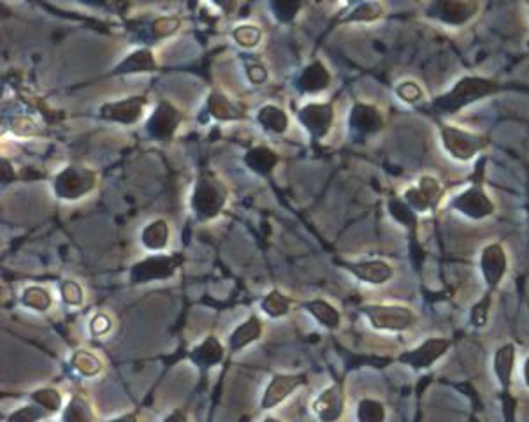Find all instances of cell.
<instances>
[{
	"label": "cell",
	"instance_id": "43",
	"mask_svg": "<svg viewBox=\"0 0 529 422\" xmlns=\"http://www.w3.org/2000/svg\"><path fill=\"white\" fill-rule=\"evenodd\" d=\"M178 27H180V20H176V18H158L154 23V32L157 37H166V35L175 34Z\"/></svg>",
	"mask_w": 529,
	"mask_h": 422
},
{
	"label": "cell",
	"instance_id": "42",
	"mask_svg": "<svg viewBox=\"0 0 529 422\" xmlns=\"http://www.w3.org/2000/svg\"><path fill=\"white\" fill-rule=\"evenodd\" d=\"M44 412L39 409V405L32 407H23V409H18L7 417V422H37L39 419H42Z\"/></svg>",
	"mask_w": 529,
	"mask_h": 422
},
{
	"label": "cell",
	"instance_id": "8",
	"mask_svg": "<svg viewBox=\"0 0 529 422\" xmlns=\"http://www.w3.org/2000/svg\"><path fill=\"white\" fill-rule=\"evenodd\" d=\"M178 259L175 255H151L144 261L137 262L130 269V282L134 285L154 282V280H166L176 273Z\"/></svg>",
	"mask_w": 529,
	"mask_h": 422
},
{
	"label": "cell",
	"instance_id": "19",
	"mask_svg": "<svg viewBox=\"0 0 529 422\" xmlns=\"http://www.w3.org/2000/svg\"><path fill=\"white\" fill-rule=\"evenodd\" d=\"M223 359V347L215 336H208L201 345L195 347L190 354L192 363L197 364L199 368L206 370V368H211L215 364H218Z\"/></svg>",
	"mask_w": 529,
	"mask_h": 422
},
{
	"label": "cell",
	"instance_id": "5",
	"mask_svg": "<svg viewBox=\"0 0 529 422\" xmlns=\"http://www.w3.org/2000/svg\"><path fill=\"white\" fill-rule=\"evenodd\" d=\"M480 4L478 0H429V18L449 27H463L477 16Z\"/></svg>",
	"mask_w": 529,
	"mask_h": 422
},
{
	"label": "cell",
	"instance_id": "26",
	"mask_svg": "<svg viewBox=\"0 0 529 422\" xmlns=\"http://www.w3.org/2000/svg\"><path fill=\"white\" fill-rule=\"evenodd\" d=\"M244 162L257 175H269L276 166V155L269 148L259 147L248 151L247 157H244Z\"/></svg>",
	"mask_w": 529,
	"mask_h": 422
},
{
	"label": "cell",
	"instance_id": "40",
	"mask_svg": "<svg viewBox=\"0 0 529 422\" xmlns=\"http://www.w3.org/2000/svg\"><path fill=\"white\" fill-rule=\"evenodd\" d=\"M60 292H62V299L66 301L70 306H80L83 303V289H81L80 283L73 282V280H67L60 285Z\"/></svg>",
	"mask_w": 529,
	"mask_h": 422
},
{
	"label": "cell",
	"instance_id": "15",
	"mask_svg": "<svg viewBox=\"0 0 529 422\" xmlns=\"http://www.w3.org/2000/svg\"><path fill=\"white\" fill-rule=\"evenodd\" d=\"M144 99L141 97H129L123 99V101L116 102H106L101 108V115L106 120H111V122H120L130 125V123H136L137 120L143 116L144 111Z\"/></svg>",
	"mask_w": 529,
	"mask_h": 422
},
{
	"label": "cell",
	"instance_id": "30",
	"mask_svg": "<svg viewBox=\"0 0 529 422\" xmlns=\"http://www.w3.org/2000/svg\"><path fill=\"white\" fill-rule=\"evenodd\" d=\"M21 303L35 311H46V310H49V306H51V296H49L48 290L42 289V287L32 285L23 290Z\"/></svg>",
	"mask_w": 529,
	"mask_h": 422
},
{
	"label": "cell",
	"instance_id": "22",
	"mask_svg": "<svg viewBox=\"0 0 529 422\" xmlns=\"http://www.w3.org/2000/svg\"><path fill=\"white\" fill-rule=\"evenodd\" d=\"M514 364H516V347H502L494 356V373L496 377H498L499 385H502L505 392H509L510 382H512Z\"/></svg>",
	"mask_w": 529,
	"mask_h": 422
},
{
	"label": "cell",
	"instance_id": "28",
	"mask_svg": "<svg viewBox=\"0 0 529 422\" xmlns=\"http://www.w3.org/2000/svg\"><path fill=\"white\" fill-rule=\"evenodd\" d=\"M259 122L273 132H285L289 127V116L283 109L276 108V106L268 104L259 111Z\"/></svg>",
	"mask_w": 529,
	"mask_h": 422
},
{
	"label": "cell",
	"instance_id": "1",
	"mask_svg": "<svg viewBox=\"0 0 529 422\" xmlns=\"http://www.w3.org/2000/svg\"><path fill=\"white\" fill-rule=\"evenodd\" d=\"M499 90V85L494 80L482 76H466L457 81L447 94L440 95L432 101V109L440 115H452L461 109L475 104L480 99L489 97Z\"/></svg>",
	"mask_w": 529,
	"mask_h": 422
},
{
	"label": "cell",
	"instance_id": "27",
	"mask_svg": "<svg viewBox=\"0 0 529 422\" xmlns=\"http://www.w3.org/2000/svg\"><path fill=\"white\" fill-rule=\"evenodd\" d=\"M62 422H94L90 403L83 396L74 395L63 410Z\"/></svg>",
	"mask_w": 529,
	"mask_h": 422
},
{
	"label": "cell",
	"instance_id": "16",
	"mask_svg": "<svg viewBox=\"0 0 529 422\" xmlns=\"http://www.w3.org/2000/svg\"><path fill=\"white\" fill-rule=\"evenodd\" d=\"M350 127L359 136L378 132L383 127V116L375 106L371 104H355L350 115Z\"/></svg>",
	"mask_w": 529,
	"mask_h": 422
},
{
	"label": "cell",
	"instance_id": "46",
	"mask_svg": "<svg viewBox=\"0 0 529 422\" xmlns=\"http://www.w3.org/2000/svg\"><path fill=\"white\" fill-rule=\"evenodd\" d=\"M248 77H250L251 83L261 85V83H264L266 77H268V70H266L262 66H251L250 69H248Z\"/></svg>",
	"mask_w": 529,
	"mask_h": 422
},
{
	"label": "cell",
	"instance_id": "4",
	"mask_svg": "<svg viewBox=\"0 0 529 422\" xmlns=\"http://www.w3.org/2000/svg\"><path fill=\"white\" fill-rule=\"evenodd\" d=\"M95 173L83 166H69L55 178V194L58 199L76 201L95 189Z\"/></svg>",
	"mask_w": 529,
	"mask_h": 422
},
{
	"label": "cell",
	"instance_id": "33",
	"mask_svg": "<svg viewBox=\"0 0 529 422\" xmlns=\"http://www.w3.org/2000/svg\"><path fill=\"white\" fill-rule=\"evenodd\" d=\"M357 419L359 422H383L385 421V409L376 399L364 398L357 407Z\"/></svg>",
	"mask_w": 529,
	"mask_h": 422
},
{
	"label": "cell",
	"instance_id": "31",
	"mask_svg": "<svg viewBox=\"0 0 529 422\" xmlns=\"http://www.w3.org/2000/svg\"><path fill=\"white\" fill-rule=\"evenodd\" d=\"M209 111H211L213 116H216L220 120H230L239 116V109L234 106V102L230 99H227L222 94H213L209 97Z\"/></svg>",
	"mask_w": 529,
	"mask_h": 422
},
{
	"label": "cell",
	"instance_id": "48",
	"mask_svg": "<svg viewBox=\"0 0 529 422\" xmlns=\"http://www.w3.org/2000/svg\"><path fill=\"white\" fill-rule=\"evenodd\" d=\"M164 422H188V421L183 410H175V412H171L168 417H166Z\"/></svg>",
	"mask_w": 529,
	"mask_h": 422
},
{
	"label": "cell",
	"instance_id": "36",
	"mask_svg": "<svg viewBox=\"0 0 529 422\" xmlns=\"http://www.w3.org/2000/svg\"><path fill=\"white\" fill-rule=\"evenodd\" d=\"M383 7L380 6L375 0H368V2L359 4L357 7L350 13V16H347V21H375L378 18H382Z\"/></svg>",
	"mask_w": 529,
	"mask_h": 422
},
{
	"label": "cell",
	"instance_id": "38",
	"mask_svg": "<svg viewBox=\"0 0 529 422\" xmlns=\"http://www.w3.org/2000/svg\"><path fill=\"white\" fill-rule=\"evenodd\" d=\"M303 6L304 0H273V9H275L276 18L282 21L294 20Z\"/></svg>",
	"mask_w": 529,
	"mask_h": 422
},
{
	"label": "cell",
	"instance_id": "44",
	"mask_svg": "<svg viewBox=\"0 0 529 422\" xmlns=\"http://www.w3.org/2000/svg\"><path fill=\"white\" fill-rule=\"evenodd\" d=\"M111 328H113L111 318H109L108 315H104V314H97L90 321V331L94 336L106 335V333L111 331Z\"/></svg>",
	"mask_w": 529,
	"mask_h": 422
},
{
	"label": "cell",
	"instance_id": "10",
	"mask_svg": "<svg viewBox=\"0 0 529 422\" xmlns=\"http://www.w3.org/2000/svg\"><path fill=\"white\" fill-rule=\"evenodd\" d=\"M299 120L308 132L317 139L328 136L331 130L332 122H335V111H332L331 104L325 102H311V104L304 106L299 111Z\"/></svg>",
	"mask_w": 529,
	"mask_h": 422
},
{
	"label": "cell",
	"instance_id": "47",
	"mask_svg": "<svg viewBox=\"0 0 529 422\" xmlns=\"http://www.w3.org/2000/svg\"><path fill=\"white\" fill-rule=\"evenodd\" d=\"M211 2H215L223 13H230V11H234V7H236V0H211Z\"/></svg>",
	"mask_w": 529,
	"mask_h": 422
},
{
	"label": "cell",
	"instance_id": "29",
	"mask_svg": "<svg viewBox=\"0 0 529 422\" xmlns=\"http://www.w3.org/2000/svg\"><path fill=\"white\" fill-rule=\"evenodd\" d=\"M70 364L76 371H80L83 377H95L97 373H101L102 363L97 356H94L92 352L87 350H77L70 357Z\"/></svg>",
	"mask_w": 529,
	"mask_h": 422
},
{
	"label": "cell",
	"instance_id": "51",
	"mask_svg": "<svg viewBox=\"0 0 529 422\" xmlns=\"http://www.w3.org/2000/svg\"><path fill=\"white\" fill-rule=\"evenodd\" d=\"M264 422H280V421H276L275 417H266Z\"/></svg>",
	"mask_w": 529,
	"mask_h": 422
},
{
	"label": "cell",
	"instance_id": "32",
	"mask_svg": "<svg viewBox=\"0 0 529 422\" xmlns=\"http://www.w3.org/2000/svg\"><path fill=\"white\" fill-rule=\"evenodd\" d=\"M262 311H264L266 315H269V317H283V315L289 314V308H290V303L289 299H287L285 296H283L280 290H271V292L268 294V296L264 297V301H262Z\"/></svg>",
	"mask_w": 529,
	"mask_h": 422
},
{
	"label": "cell",
	"instance_id": "34",
	"mask_svg": "<svg viewBox=\"0 0 529 422\" xmlns=\"http://www.w3.org/2000/svg\"><path fill=\"white\" fill-rule=\"evenodd\" d=\"M32 402L35 403V405H39L41 409H44L46 412H58L60 409H62V396H60L58 391H55V389H39V391H35L34 395H32Z\"/></svg>",
	"mask_w": 529,
	"mask_h": 422
},
{
	"label": "cell",
	"instance_id": "35",
	"mask_svg": "<svg viewBox=\"0 0 529 422\" xmlns=\"http://www.w3.org/2000/svg\"><path fill=\"white\" fill-rule=\"evenodd\" d=\"M389 211L397 222H401L403 225H406L408 229H417V216H415V210L408 203H403L401 199H392L389 203Z\"/></svg>",
	"mask_w": 529,
	"mask_h": 422
},
{
	"label": "cell",
	"instance_id": "18",
	"mask_svg": "<svg viewBox=\"0 0 529 422\" xmlns=\"http://www.w3.org/2000/svg\"><path fill=\"white\" fill-rule=\"evenodd\" d=\"M178 122H180V116H178L176 109L171 104H168V102H164L151 115L148 129H150V132L155 137H161L162 139V137H169L175 132Z\"/></svg>",
	"mask_w": 529,
	"mask_h": 422
},
{
	"label": "cell",
	"instance_id": "25",
	"mask_svg": "<svg viewBox=\"0 0 529 422\" xmlns=\"http://www.w3.org/2000/svg\"><path fill=\"white\" fill-rule=\"evenodd\" d=\"M304 308H306V310L310 311V314L313 315V317L317 318L324 328L336 329L340 325V321H342L338 310H336L332 304L325 303V301H322V299L308 301V303H304Z\"/></svg>",
	"mask_w": 529,
	"mask_h": 422
},
{
	"label": "cell",
	"instance_id": "50",
	"mask_svg": "<svg viewBox=\"0 0 529 422\" xmlns=\"http://www.w3.org/2000/svg\"><path fill=\"white\" fill-rule=\"evenodd\" d=\"M524 382H526V385L529 387V357L526 359V363H524Z\"/></svg>",
	"mask_w": 529,
	"mask_h": 422
},
{
	"label": "cell",
	"instance_id": "41",
	"mask_svg": "<svg viewBox=\"0 0 529 422\" xmlns=\"http://www.w3.org/2000/svg\"><path fill=\"white\" fill-rule=\"evenodd\" d=\"M489 308H491V292L485 294L480 301L473 306L470 315V321L475 328H482V325L487 324L489 318Z\"/></svg>",
	"mask_w": 529,
	"mask_h": 422
},
{
	"label": "cell",
	"instance_id": "20",
	"mask_svg": "<svg viewBox=\"0 0 529 422\" xmlns=\"http://www.w3.org/2000/svg\"><path fill=\"white\" fill-rule=\"evenodd\" d=\"M329 83H331V74L322 62H313L311 66H308L299 77V88L306 94H317V92L325 90Z\"/></svg>",
	"mask_w": 529,
	"mask_h": 422
},
{
	"label": "cell",
	"instance_id": "49",
	"mask_svg": "<svg viewBox=\"0 0 529 422\" xmlns=\"http://www.w3.org/2000/svg\"><path fill=\"white\" fill-rule=\"evenodd\" d=\"M109 422H137V417L134 414H125V416L116 417V419H111Z\"/></svg>",
	"mask_w": 529,
	"mask_h": 422
},
{
	"label": "cell",
	"instance_id": "3",
	"mask_svg": "<svg viewBox=\"0 0 529 422\" xmlns=\"http://www.w3.org/2000/svg\"><path fill=\"white\" fill-rule=\"evenodd\" d=\"M225 201V187L213 176H202L192 196V210L199 220H209L223 210Z\"/></svg>",
	"mask_w": 529,
	"mask_h": 422
},
{
	"label": "cell",
	"instance_id": "21",
	"mask_svg": "<svg viewBox=\"0 0 529 422\" xmlns=\"http://www.w3.org/2000/svg\"><path fill=\"white\" fill-rule=\"evenodd\" d=\"M261 335H262V322L259 321L255 315H251L248 321H244L243 324L237 325L236 331L230 335V338H229L230 352H239L241 349H244L247 345L254 343Z\"/></svg>",
	"mask_w": 529,
	"mask_h": 422
},
{
	"label": "cell",
	"instance_id": "45",
	"mask_svg": "<svg viewBox=\"0 0 529 422\" xmlns=\"http://www.w3.org/2000/svg\"><path fill=\"white\" fill-rule=\"evenodd\" d=\"M13 130L16 134H20V136H28V134H32L35 130V123L30 118H27V116H23V118H18L13 123Z\"/></svg>",
	"mask_w": 529,
	"mask_h": 422
},
{
	"label": "cell",
	"instance_id": "13",
	"mask_svg": "<svg viewBox=\"0 0 529 422\" xmlns=\"http://www.w3.org/2000/svg\"><path fill=\"white\" fill-rule=\"evenodd\" d=\"M304 384H306V377L304 375H275L264 392L262 409H275L276 405H280L283 399L289 398L297 387H301Z\"/></svg>",
	"mask_w": 529,
	"mask_h": 422
},
{
	"label": "cell",
	"instance_id": "37",
	"mask_svg": "<svg viewBox=\"0 0 529 422\" xmlns=\"http://www.w3.org/2000/svg\"><path fill=\"white\" fill-rule=\"evenodd\" d=\"M232 37L236 39V42L243 48H255V46L261 42L262 39V30L255 25H239V27L234 28Z\"/></svg>",
	"mask_w": 529,
	"mask_h": 422
},
{
	"label": "cell",
	"instance_id": "52",
	"mask_svg": "<svg viewBox=\"0 0 529 422\" xmlns=\"http://www.w3.org/2000/svg\"><path fill=\"white\" fill-rule=\"evenodd\" d=\"M349 2H350V4H352V2H359V4H362V2H368V0H349Z\"/></svg>",
	"mask_w": 529,
	"mask_h": 422
},
{
	"label": "cell",
	"instance_id": "12",
	"mask_svg": "<svg viewBox=\"0 0 529 422\" xmlns=\"http://www.w3.org/2000/svg\"><path fill=\"white\" fill-rule=\"evenodd\" d=\"M506 268H509V261H506L505 248L502 244L492 243L482 250L480 269L489 289L494 290L499 285V282L505 276Z\"/></svg>",
	"mask_w": 529,
	"mask_h": 422
},
{
	"label": "cell",
	"instance_id": "11",
	"mask_svg": "<svg viewBox=\"0 0 529 422\" xmlns=\"http://www.w3.org/2000/svg\"><path fill=\"white\" fill-rule=\"evenodd\" d=\"M450 342L445 338H431L425 340L422 345H418L417 349L410 350V352L403 354L399 357V363L408 364L413 370H424V368H429L432 363L440 359L443 354L449 350Z\"/></svg>",
	"mask_w": 529,
	"mask_h": 422
},
{
	"label": "cell",
	"instance_id": "7",
	"mask_svg": "<svg viewBox=\"0 0 529 422\" xmlns=\"http://www.w3.org/2000/svg\"><path fill=\"white\" fill-rule=\"evenodd\" d=\"M452 208L471 220L487 218L494 213V204L489 199L487 192H485L480 182L473 183L470 189L454 197Z\"/></svg>",
	"mask_w": 529,
	"mask_h": 422
},
{
	"label": "cell",
	"instance_id": "24",
	"mask_svg": "<svg viewBox=\"0 0 529 422\" xmlns=\"http://www.w3.org/2000/svg\"><path fill=\"white\" fill-rule=\"evenodd\" d=\"M155 69V58L154 53L150 49H137V51L130 53L118 67L116 73H150Z\"/></svg>",
	"mask_w": 529,
	"mask_h": 422
},
{
	"label": "cell",
	"instance_id": "23",
	"mask_svg": "<svg viewBox=\"0 0 529 422\" xmlns=\"http://www.w3.org/2000/svg\"><path fill=\"white\" fill-rule=\"evenodd\" d=\"M141 241H143L144 247L151 252L164 250L169 243V227L168 222L162 218L155 220L150 225H147L141 234Z\"/></svg>",
	"mask_w": 529,
	"mask_h": 422
},
{
	"label": "cell",
	"instance_id": "6",
	"mask_svg": "<svg viewBox=\"0 0 529 422\" xmlns=\"http://www.w3.org/2000/svg\"><path fill=\"white\" fill-rule=\"evenodd\" d=\"M361 311L368 317L373 328L382 331H404L415 322L411 310L397 304H369L362 306Z\"/></svg>",
	"mask_w": 529,
	"mask_h": 422
},
{
	"label": "cell",
	"instance_id": "9",
	"mask_svg": "<svg viewBox=\"0 0 529 422\" xmlns=\"http://www.w3.org/2000/svg\"><path fill=\"white\" fill-rule=\"evenodd\" d=\"M443 197V187L432 176H422L417 185L410 187L404 192V201L413 208L415 211L435 210Z\"/></svg>",
	"mask_w": 529,
	"mask_h": 422
},
{
	"label": "cell",
	"instance_id": "14",
	"mask_svg": "<svg viewBox=\"0 0 529 422\" xmlns=\"http://www.w3.org/2000/svg\"><path fill=\"white\" fill-rule=\"evenodd\" d=\"M345 407V392L342 384L325 389L313 402V412L320 422H336L342 417Z\"/></svg>",
	"mask_w": 529,
	"mask_h": 422
},
{
	"label": "cell",
	"instance_id": "2",
	"mask_svg": "<svg viewBox=\"0 0 529 422\" xmlns=\"http://www.w3.org/2000/svg\"><path fill=\"white\" fill-rule=\"evenodd\" d=\"M440 134H442V143L447 154L461 162L471 161L475 155L480 154L489 144L487 137L482 136V134L470 132V130L459 129V127L442 125L440 127Z\"/></svg>",
	"mask_w": 529,
	"mask_h": 422
},
{
	"label": "cell",
	"instance_id": "17",
	"mask_svg": "<svg viewBox=\"0 0 529 422\" xmlns=\"http://www.w3.org/2000/svg\"><path fill=\"white\" fill-rule=\"evenodd\" d=\"M345 268L350 273H354L359 280H364V282L373 283V285H382L387 280L392 278L394 271L390 268V264H387L385 261H366V262H355V264H349L347 262Z\"/></svg>",
	"mask_w": 529,
	"mask_h": 422
},
{
	"label": "cell",
	"instance_id": "39",
	"mask_svg": "<svg viewBox=\"0 0 529 422\" xmlns=\"http://www.w3.org/2000/svg\"><path fill=\"white\" fill-rule=\"evenodd\" d=\"M396 94L401 101L408 102V104H415V102L424 99V90L415 81H403V83H399L396 87Z\"/></svg>",
	"mask_w": 529,
	"mask_h": 422
}]
</instances>
